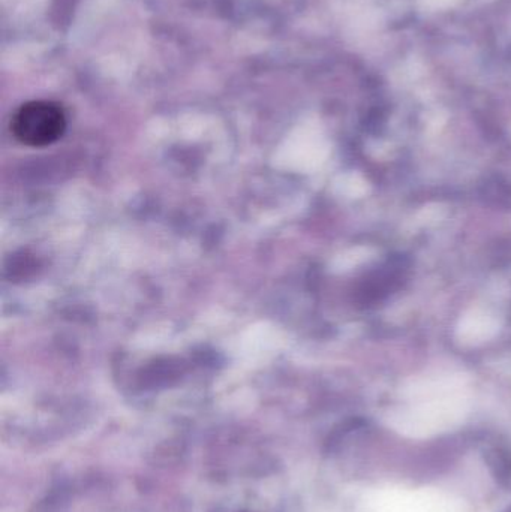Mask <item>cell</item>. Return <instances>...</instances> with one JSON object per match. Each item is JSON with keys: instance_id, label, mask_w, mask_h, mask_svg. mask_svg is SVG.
<instances>
[{"instance_id": "6da1fadb", "label": "cell", "mask_w": 511, "mask_h": 512, "mask_svg": "<svg viewBox=\"0 0 511 512\" xmlns=\"http://www.w3.org/2000/svg\"><path fill=\"white\" fill-rule=\"evenodd\" d=\"M66 128L62 107L51 101H30L12 117L11 131L24 146L45 147L56 143Z\"/></svg>"}]
</instances>
